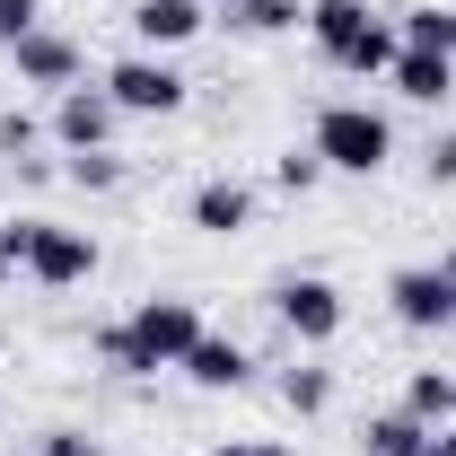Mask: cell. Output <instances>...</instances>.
Segmentation results:
<instances>
[{
	"mask_svg": "<svg viewBox=\"0 0 456 456\" xmlns=\"http://www.w3.org/2000/svg\"><path fill=\"white\" fill-rule=\"evenodd\" d=\"M202 342V307L193 298H141L123 325L97 334L114 378H159V369H184V351Z\"/></svg>",
	"mask_w": 456,
	"mask_h": 456,
	"instance_id": "cell-1",
	"label": "cell"
},
{
	"mask_svg": "<svg viewBox=\"0 0 456 456\" xmlns=\"http://www.w3.org/2000/svg\"><path fill=\"white\" fill-rule=\"evenodd\" d=\"M0 246H9V264H27L45 289H79L97 273V237L88 228H61V220H9Z\"/></svg>",
	"mask_w": 456,
	"mask_h": 456,
	"instance_id": "cell-2",
	"label": "cell"
},
{
	"mask_svg": "<svg viewBox=\"0 0 456 456\" xmlns=\"http://www.w3.org/2000/svg\"><path fill=\"white\" fill-rule=\"evenodd\" d=\"M307 150H316L334 175H378L387 159H395V123H387L378 106H351V97H342V106L316 114V141H307Z\"/></svg>",
	"mask_w": 456,
	"mask_h": 456,
	"instance_id": "cell-3",
	"label": "cell"
},
{
	"mask_svg": "<svg viewBox=\"0 0 456 456\" xmlns=\"http://www.w3.org/2000/svg\"><path fill=\"white\" fill-rule=\"evenodd\" d=\"M106 97H114L123 114H184L193 79H184L167 53H123V61L106 70Z\"/></svg>",
	"mask_w": 456,
	"mask_h": 456,
	"instance_id": "cell-4",
	"label": "cell"
},
{
	"mask_svg": "<svg viewBox=\"0 0 456 456\" xmlns=\"http://www.w3.org/2000/svg\"><path fill=\"white\" fill-rule=\"evenodd\" d=\"M273 316L298 342H334L342 334V289L325 273H289V281H273Z\"/></svg>",
	"mask_w": 456,
	"mask_h": 456,
	"instance_id": "cell-5",
	"label": "cell"
},
{
	"mask_svg": "<svg viewBox=\"0 0 456 456\" xmlns=\"http://www.w3.org/2000/svg\"><path fill=\"white\" fill-rule=\"evenodd\" d=\"M387 298H395V325H412V334H448L456 325V289L439 264H403L387 281Z\"/></svg>",
	"mask_w": 456,
	"mask_h": 456,
	"instance_id": "cell-6",
	"label": "cell"
},
{
	"mask_svg": "<svg viewBox=\"0 0 456 456\" xmlns=\"http://www.w3.org/2000/svg\"><path fill=\"white\" fill-rule=\"evenodd\" d=\"M9 61H18V79H27V88H79V45H70V36H61V27H27V36H18V45H9Z\"/></svg>",
	"mask_w": 456,
	"mask_h": 456,
	"instance_id": "cell-7",
	"label": "cell"
},
{
	"mask_svg": "<svg viewBox=\"0 0 456 456\" xmlns=\"http://www.w3.org/2000/svg\"><path fill=\"white\" fill-rule=\"evenodd\" d=\"M114 123H123V106H114L106 88H61L53 97V141L61 150H106Z\"/></svg>",
	"mask_w": 456,
	"mask_h": 456,
	"instance_id": "cell-8",
	"label": "cell"
},
{
	"mask_svg": "<svg viewBox=\"0 0 456 456\" xmlns=\"http://www.w3.org/2000/svg\"><path fill=\"white\" fill-rule=\"evenodd\" d=\"M132 36L141 53H175L202 36V0H132Z\"/></svg>",
	"mask_w": 456,
	"mask_h": 456,
	"instance_id": "cell-9",
	"label": "cell"
},
{
	"mask_svg": "<svg viewBox=\"0 0 456 456\" xmlns=\"http://www.w3.org/2000/svg\"><path fill=\"white\" fill-rule=\"evenodd\" d=\"M369 27H378V9H369V0H307V36H316V53L334 61V70H342V53H351Z\"/></svg>",
	"mask_w": 456,
	"mask_h": 456,
	"instance_id": "cell-10",
	"label": "cell"
},
{
	"mask_svg": "<svg viewBox=\"0 0 456 456\" xmlns=\"http://www.w3.org/2000/svg\"><path fill=\"white\" fill-rule=\"evenodd\" d=\"M184 220L202 228V237H237V228L255 220V193H246L237 175H211V184H193V202H184Z\"/></svg>",
	"mask_w": 456,
	"mask_h": 456,
	"instance_id": "cell-11",
	"label": "cell"
},
{
	"mask_svg": "<svg viewBox=\"0 0 456 456\" xmlns=\"http://www.w3.org/2000/svg\"><path fill=\"white\" fill-rule=\"evenodd\" d=\"M184 378H193V387H211V395H237V387L255 378V360H246V342H228V334H202L193 351H184Z\"/></svg>",
	"mask_w": 456,
	"mask_h": 456,
	"instance_id": "cell-12",
	"label": "cell"
},
{
	"mask_svg": "<svg viewBox=\"0 0 456 456\" xmlns=\"http://www.w3.org/2000/svg\"><path fill=\"white\" fill-rule=\"evenodd\" d=\"M387 88H395V97H412V106H448L456 61H448V53H412V45H403V53L387 61Z\"/></svg>",
	"mask_w": 456,
	"mask_h": 456,
	"instance_id": "cell-13",
	"label": "cell"
},
{
	"mask_svg": "<svg viewBox=\"0 0 456 456\" xmlns=\"http://www.w3.org/2000/svg\"><path fill=\"white\" fill-rule=\"evenodd\" d=\"M412 53H448L456 61V9H439V0H421V9H403V27H395Z\"/></svg>",
	"mask_w": 456,
	"mask_h": 456,
	"instance_id": "cell-14",
	"label": "cell"
},
{
	"mask_svg": "<svg viewBox=\"0 0 456 456\" xmlns=\"http://www.w3.org/2000/svg\"><path fill=\"white\" fill-rule=\"evenodd\" d=\"M403 412L430 421V430H448V421H456V378H448V369H421V378L403 387Z\"/></svg>",
	"mask_w": 456,
	"mask_h": 456,
	"instance_id": "cell-15",
	"label": "cell"
},
{
	"mask_svg": "<svg viewBox=\"0 0 456 456\" xmlns=\"http://www.w3.org/2000/svg\"><path fill=\"white\" fill-rule=\"evenodd\" d=\"M298 18H307L298 0H228V27H237V36H281Z\"/></svg>",
	"mask_w": 456,
	"mask_h": 456,
	"instance_id": "cell-16",
	"label": "cell"
},
{
	"mask_svg": "<svg viewBox=\"0 0 456 456\" xmlns=\"http://www.w3.org/2000/svg\"><path fill=\"white\" fill-rule=\"evenodd\" d=\"M395 53H403V36L387 27V18H378V27H369V36L342 53V70H351V79H387V61H395Z\"/></svg>",
	"mask_w": 456,
	"mask_h": 456,
	"instance_id": "cell-17",
	"label": "cell"
},
{
	"mask_svg": "<svg viewBox=\"0 0 456 456\" xmlns=\"http://www.w3.org/2000/svg\"><path fill=\"white\" fill-rule=\"evenodd\" d=\"M421 439H430V421H412V412H378L360 448H369V456H412Z\"/></svg>",
	"mask_w": 456,
	"mask_h": 456,
	"instance_id": "cell-18",
	"label": "cell"
},
{
	"mask_svg": "<svg viewBox=\"0 0 456 456\" xmlns=\"http://www.w3.org/2000/svg\"><path fill=\"white\" fill-rule=\"evenodd\" d=\"M281 403L289 412H325L334 403V369H281Z\"/></svg>",
	"mask_w": 456,
	"mask_h": 456,
	"instance_id": "cell-19",
	"label": "cell"
},
{
	"mask_svg": "<svg viewBox=\"0 0 456 456\" xmlns=\"http://www.w3.org/2000/svg\"><path fill=\"white\" fill-rule=\"evenodd\" d=\"M70 184H88V193H114V184H123V159H114V150H70Z\"/></svg>",
	"mask_w": 456,
	"mask_h": 456,
	"instance_id": "cell-20",
	"label": "cell"
},
{
	"mask_svg": "<svg viewBox=\"0 0 456 456\" xmlns=\"http://www.w3.org/2000/svg\"><path fill=\"white\" fill-rule=\"evenodd\" d=\"M281 193H316V184H325V159H316V150H281Z\"/></svg>",
	"mask_w": 456,
	"mask_h": 456,
	"instance_id": "cell-21",
	"label": "cell"
},
{
	"mask_svg": "<svg viewBox=\"0 0 456 456\" xmlns=\"http://www.w3.org/2000/svg\"><path fill=\"white\" fill-rule=\"evenodd\" d=\"M36 456H106V448H97L88 430H45V439H36Z\"/></svg>",
	"mask_w": 456,
	"mask_h": 456,
	"instance_id": "cell-22",
	"label": "cell"
},
{
	"mask_svg": "<svg viewBox=\"0 0 456 456\" xmlns=\"http://www.w3.org/2000/svg\"><path fill=\"white\" fill-rule=\"evenodd\" d=\"M27 27H36V0H0V53H9Z\"/></svg>",
	"mask_w": 456,
	"mask_h": 456,
	"instance_id": "cell-23",
	"label": "cell"
},
{
	"mask_svg": "<svg viewBox=\"0 0 456 456\" xmlns=\"http://www.w3.org/2000/svg\"><path fill=\"white\" fill-rule=\"evenodd\" d=\"M430 184H456V132L430 141Z\"/></svg>",
	"mask_w": 456,
	"mask_h": 456,
	"instance_id": "cell-24",
	"label": "cell"
},
{
	"mask_svg": "<svg viewBox=\"0 0 456 456\" xmlns=\"http://www.w3.org/2000/svg\"><path fill=\"white\" fill-rule=\"evenodd\" d=\"M0 150H36V114H0Z\"/></svg>",
	"mask_w": 456,
	"mask_h": 456,
	"instance_id": "cell-25",
	"label": "cell"
},
{
	"mask_svg": "<svg viewBox=\"0 0 456 456\" xmlns=\"http://www.w3.org/2000/svg\"><path fill=\"white\" fill-rule=\"evenodd\" d=\"M202 456H281V448H255V439H220V448H202Z\"/></svg>",
	"mask_w": 456,
	"mask_h": 456,
	"instance_id": "cell-26",
	"label": "cell"
},
{
	"mask_svg": "<svg viewBox=\"0 0 456 456\" xmlns=\"http://www.w3.org/2000/svg\"><path fill=\"white\" fill-rule=\"evenodd\" d=\"M439 273H448V289H456V246H448V255H439Z\"/></svg>",
	"mask_w": 456,
	"mask_h": 456,
	"instance_id": "cell-27",
	"label": "cell"
},
{
	"mask_svg": "<svg viewBox=\"0 0 456 456\" xmlns=\"http://www.w3.org/2000/svg\"><path fill=\"white\" fill-rule=\"evenodd\" d=\"M439 456H456V421H448V430H439Z\"/></svg>",
	"mask_w": 456,
	"mask_h": 456,
	"instance_id": "cell-28",
	"label": "cell"
},
{
	"mask_svg": "<svg viewBox=\"0 0 456 456\" xmlns=\"http://www.w3.org/2000/svg\"><path fill=\"white\" fill-rule=\"evenodd\" d=\"M412 456H439V430H430V439H421V448H412Z\"/></svg>",
	"mask_w": 456,
	"mask_h": 456,
	"instance_id": "cell-29",
	"label": "cell"
},
{
	"mask_svg": "<svg viewBox=\"0 0 456 456\" xmlns=\"http://www.w3.org/2000/svg\"><path fill=\"white\" fill-rule=\"evenodd\" d=\"M9 273H18V264H9V246H0V281H9Z\"/></svg>",
	"mask_w": 456,
	"mask_h": 456,
	"instance_id": "cell-30",
	"label": "cell"
},
{
	"mask_svg": "<svg viewBox=\"0 0 456 456\" xmlns=\"http://www.w3.org/2000/svg\"><path fill=\"white\" fill-rule=\"evenodd\" d=\"M220 9H228V0H220Z\"/></svg>",
	"mask_w": 456,
	"mask_h": 456,
	"instance_id": "cell-31",
	"label": "cell"
}]
</instances>
